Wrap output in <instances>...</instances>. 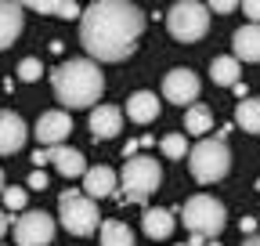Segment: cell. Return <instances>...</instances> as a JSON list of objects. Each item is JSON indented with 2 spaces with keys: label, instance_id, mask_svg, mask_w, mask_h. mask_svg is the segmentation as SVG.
<instances>
[{
  "label": "cell",
  "instance_id": "cell-6",
  "mask_svg": "<svg viewBox=\"0 0 260 246\" xmlns=\"http://www.w3.org/2000/svg\"><path fill=\"white\" fill-rule=\"evenodd\" d=\"M167 25H170V37L181 40V44L203 40V37H206V29H210V8L199 4V0H181V4L170 8Z\"/></svg>",
  "mask_w": 260,
  "mask_h": 246
},
{
  "label": "cell",
  "instance_id": "cell-20",
  "mask_svg": "<svg viewBox=\"0 0 260 246\" xmlns=\"http://www.w3.org/2000/svg\"><path fill=\"white\" fill-rule=\"evenodd\" d=\"M235 123L249 134H260V98H246L235 109Z\"/></svg>",
  "mask_w": 260,
  "mask_h": 246
},
{
  "label": "cell",
  "instance_id": "cell-33",
  "mask_svg": "<svg viewBox=\"0 0 260 246\" xmlns=\"http://www.w3.org/2000/svg\"><path fill=\"white\" fill-rule=\"evenodd\" d=\"M184 246H203V239H199V235H191V239H188Z\"/></svg>",
  "mask_w": 260,
  "mask_h": 246
},
{
  "label": "cell",
  "instance_id": "cell-36",
  "mask_svg": "<svg viewBox=\"0 0 260 246\" xmlns=\"http://www.w3.org/2000/svg\"><path fill=\"white\" fill-rule=\"evenodd\" d=\"M0 246H4V242H0Z\"/></svg>",
  "mask_w": 260,
  "mask_h": 246
},
{
  "label": "cell",
  "instance_id": "cell-21",
  "mask_svg": "<svg viewBox=\"0 0 260 246\" xmlns=\"http://www.w3.org/2000/svg\"><path fill=\"white\" fill-rule=\"evenodd\" d=\"M210 76L220 87H235L239 83V62L235 58H213L210 62Z\"/></svg>",
  "mask_w": 260,
  "mask_h": 246
},
{
  "label": "cell",
  "instance_id": "cell-23",
  "mask_svg": "<svg viewBox=\"0 0 260 246\" xmlns=\"http://www.w3.org/2000/svg\"><path fill=\"white\" fill-rule=\"evenodd\" d=\"M29 8L40 11V15H58V18H76L80 15V8L73 4V0H32Z\"/></svg>",
  "mask_w": 260,
  "mask_h": 246
},
{
  "label": "cell",
  "instance_id": "cell-1",
  "mask_svg": "<svg viewBox=\"0 0 260 246\" xmlns=\"http://www.w3.org/2000/svg\"><path fill=\"white\" fill-rule=\"evenodd\" d=\"M141 33H145V15L126 0H94L87 11H80V44L94 58V66L130 58Z\"/></svg>",
  "mask_w": 260,
  "mask_h": 246
},
{
  "label": "cell",
  "instance_id": "cell-29",
  "mask_svg": "<svg viewBox=\"0 0 260 246\" xmlns=\"http://www.w3.org/2000/svg\"><path fill=\"white\" fill-rule=\"evenodd\" d=\"M239 4H235V0H217V4H213V11L217 15H228V11H235Z\"/></svg>",
  "mask_w": 260,
  "mask_h": 246
},
{
  "label": "cell",
  "instance_id": "cell-35",
  "mask_svg": "<svg viewBox=\"0 0 260 246\" xmlns=\"http://www.w3.org/2000/svg\"><path fill=\"white\" fill-rule=\"evenodd\" d=\"M256 189H260V181H256Z\"/></svg>",
  "mask_w": 260,
  "mask_h": 246
},
{
  "label": "cell",
  "instance_id": "cell-31",
  "mask_svg": "<svg viewBox=\"0 0 260 246\" xmlns=\"http://www.w3.org/2000/svg\"><path fill=\"white\" fill-rule=\"evenodd\" d=\"M4 232H8V218H4V210H0V239H4Z\"/></svg>",
  "mask_w": 260,
  "mask_h": 246
},
{
  "label": "cell",
  "instance_id": "cell-26",
  "mask_svg": "<svg viewBox=\"0 0 260 246\" xmlns=\"http://www.w3.org/2000/svg\"><path fill=\"white\" fill-rule=\"evenodd\" d=\"M0 196H4V206H8V210H25V203H29V192H25V189H15V184H11V189H4Z\"/></svg>",
  "mask_w": 260,
  "mask_h": 246
},
{
  "label": "cell",
  "instance_id": "cell-5",
  "mask_svg": "<svg viewBox=\"0 0 260 246\" xmlns=\"http://www.w3.org/2000/svg\"><path fill=\"white\" fill-rule=\"evenodd\" d=\"M184 228L191 235H199V239H213L224 232L228 225V213H224V203H217L213 196H191L184 203Z\"/></svg>",
  "mask_w": 260,
  "mask_h": 246
},
{
  "label": "cell",
  "instance_id": "cell-17",
  "mask_svg": "<svg viewBox=\"0 0 260 246\" xmlns=\"http://www.w3.org/2000/svg\"><path fill=\"white\" fill-rule=\"evenodd\" d=\"M174 225H177V218H174L170 210H162V206L145 210V218H141V228H145L148 239H170L174 235Z\"/></svg>",
  "mask_w": 260,
  "mask_h": 246
},
{
  "label": "cell",
  "instance_id": "cell-4",
  "mask_svg": "<svg viewBox=\"0 0 260 246\" xmlns=\"http://www.w3.org/2000/svg\"><path fill=\"white\" fill-rule=\"evenodd\" d=\"M162 184V167L152 160V156H130L123 163V174H119V189L126 196V203H145L155 189Z\"/></svg>",
  "mask_w": 260,
  "mask_h": 246
},
{
  "label": "cell",
  "instance_id": "cell-14",
  "mask_svg": "<svg viewBox=\"0 0 260 246\" xmlns=\"http://www.w3.org/2000/svg\"><path fill=\"white\" fill-rule=\"evenodd\" d=\"M119 131H123V112H119L116 105H98V109H90V134H94V138L109 141V138H116Z\"/></svg>",
  "mask_w": 260,
  "mask_h": 246
},
{
  "label": "cell",
  "instance_id": "cell-34",
  "mask_svg": "<svg viewBox=\"0 0 260 246\" xmlns=\"http://www.w3.org/2000/svg\"><path fill=\"white\" fill-rule=\"evenodd\" d=\"M0 192H4V170H0Z\"/></svg>",
  "mask_w": 260,
  "mask_h": 246
},
{
  "label": "cell",
  "instance_id": "cell-10",
  "mask_svg": "<svg viewBox=\"0 0 260 246\" xmlns=\"http://www.w3.org/2000/svg\"><path fill=\"white\" fill-rule=\"evenodd\" d=\"M69 131H73V119H69V112H44L40 119H37V141L40 145H47V148H58L65 138H69Z\"/></svg>",
  "mask_w": 260,
  "mask_h": 246
},
{
  "label": "cell",
  "instance_id": "cell-27",
  "mask_svg": "<svg viewBox=\"0 0 260 246\" xmlns=\"http://www.w3.org/2000/svg\"><path fill=\"white\" fill-rule=\"evenodd\" d=\"M242 15L249 18V25H260V0H246V4H242Z\"/></svg>",
  "mask_w": 260,
  "mask_h": 246
},
{
  "label": "cell",
  "instance_id": "cell-18",
  "mask_svg": "<svg viewBox=\"0 0 260 246\" xmlns=\"http://www.w3.org/2000/svg\"><path fill=\"white\" fill-rule=\"evenodd\" d=\"M232 44H235V62H239V58H242V62H260V25H242V29H235Z\"/></svg>",
  "mask_w": 260,
  "mask_h": 246
},
{
  "label": "cell",
  "instance_id": "cell-22",
  "mask_svg": "<svg viewBox=\"0 0 260 246\" xmlns=\"http://www.w3.org/2000/svg\"><path fill=\"white\" fill-rule=\"evenodd\" d=\"M102 246H134V232L123 221H102Z\"/></svg>",
  "mask_w": 260,
  "mask_h": 246
},
{
  "label": "cell",
  "instance_id": "cell-8",
  "mask_svg": "<svg viewBox=\"0 0 260 246\" xmlns=\"http://www.w3.org/2000/svg\"><path fill=\"white\" fill-rule=\"evenodd\" d=\"M54 239V218L44 210H29L15 221V242L18 246H51Z\"/></svg>",
  "mask_w": 260,
  "mask_h": 246
},
{
  "label": "cell",
  "instance_id": "cell-13",
  "mask_svg": "<svg viewBox=\"0 0 260 246\" xmlns=\"http://www.w3.org/2000/svg\"><path fill=\"white\" fill-rule=\"evenodd\" d=\"M47 163H54L61 177H83V174H87V160H83V152H80V148H69V145L47 148Z\"/></svg>",
  "mask_w": 260,
  "mask_h": 246
},
{
  "label": "cell",
  "instance_id": "cell-32",
  "mask_svg": "<svg viewBox=\"0 0 260 246\" xmlns=\"http://www.w3.org/2000/svg\"><path fill=\"white\" fill-rule=\"evenodd\" d=\"M242 246H260V235H249V239H246Z\"/></svg>",
  "mask_w": 260,
  "mask_h": 246
},
{
  "label": "cell",
  "instance_id": "cell-30",
  "mask_svg": "<svg viewBox=\"0 0 260 246\" xmlns=\"http://www.w3.org/2000/svg\"><path fill=\"white\" fill-rule=\"evenodd\" d=\"M32 163H37V170L47 163V148H37V152H32Z\"/></svg>",
  "mask_w": 260,
  "mask_h": 246
},
{
  "label": "cell",
  "instance_id": "cell-15",
  "mask_svg": "<svg viewBox=\"0 0 260 246\" xmlns=\"http://www.w3.org/2000/svg\"><path fill=\"white\" fill-rule=\"evenodd\" d=\"M22 11H25L22 4L0 0V51H4V47H11V44L18 40V33H22V22H25V15H22Z\"/></svg>",
  "mask_w": 260,
  "mask_h": 246
},
{
  "label": "cell",
  "instance_id": "cell-9",
  "mask_svg": "<svg viewBox=\"0 0 260 246\" xmlns=\"http://www.w3.org/2000/svg\"><path fill=\"white\" fill-rule=\"evenodd\" d=\"M199 76H195L188 66L181 69H170L167 76H162V98L174 102V105H195V98H199Z\"/></svg>",
  "mask_w": 260,
  "mask_h": 246
},
{
  "label": "cell",
  "instance_id": "cell-12",
  "mask_svg": "<svg viewBox=\"0 0 260 246\" xmlns=\"http://www.w3.org/2000/svg\"><path fill=\"white\" fill-rule=\"evenodd\" d=\"M116 184H119V177H116L112 167H87V174H83V196L87 199H105V196L116 192Z\"/></svg>",
  "mask_w": 260,
  "mask_h": 246
},
{
  "label": "cell",
  "instance_id": "cell-11",
  "mask_svg": "<svg viewBox=\"0 0 260 246\" xmlns=\"http://www.w3.org/2000/svg\"><path fill=\"white\" fill-rule=\"evenodd\" d=\"M29 138V127L25 119L11 109H0V156H11V152H18Z\"/></svg>",
  "mask_w": 260,
  "mask_h": 246
},
{
  "label": "cell",
  "instance_id": "cell-16",
  "mask_svg": "<svg viewBox=\"0 0 260 246\" xmlns=\"http://www.w3.org/2000/svg\"><path fill=\"white\" fill-rule=\"evenodd\" d=\"M159 98L152 95V90H138V95H130L126 98V116L134 119V123H152L159 119Z\"/></svg>",
  "mask_w": 260,
  "mask_h": 246
},
{
  "label": "cell",
  "instance_id": "cell-25",
  "mask_svg": "<svg viewBox=\"0 0 260 246\" xmlns=\"http://www.w3.org/2000/svg\"><path fill=\"white\" fill-rule=\"evenodd\" d=\"M44 66H40V58H22L18 62V80L22 83H32V80H40Z\"/></svg>",
  "mask_w": 260,
  "mask_h": 246
},
{
  "label": "cell",
  "instance_id": "cell-2",
  "mask_svg": "<svg viewBox=\"0 0 260 246\" xmlns=\"http://www.w3.org/2000/svg\"><path fill=\"white\" fill-rule=\"evenodd\" d=\"M51 87L65 109H90L105 90V76L90 58H73L51 73Z\"/></svg>",
  "mask_w": 260,
  "mask_h": 246
},
{
  "label": "cell",
  "instance_id": "cell-24",
  "mask_svg": "<svg viewBox=\"0 0 260 246\" xmlns=\"http://www.w3.org/2000/svg\"><path fill=\"white\" fill-rule=\"evenodd\" d=\"M162 152H167L170 160H184V152H188L184 134H167V138H162Z\"/></svg>",
  "mask_w": 260,
  "mask_h": 246
},
{
  "label": "cell",
  "instance_id": "cell-28",
  "mask_svg": "<svg viewBox=\"0 0 260 246\" xmlns=\"http://www.w3.org/2000/svg\"><path fill=\"white\" fill-rule=\"evenodd\" d=\"M25 189L44 192V189H47V174H44V170H32V174H29V181H25Z\"/></svg>",
  "mask_w": 260,
  "mask_h": 246
},
{
  "label": "cell",
  "instance_id": "cell-7",
  "mask_svg": "<svg viewBox=\"0 0 260 246\" xmlns=\"http://www.w3.org/2000/svg\"><path fill=\"white\" fill-rule=\"evenodd\" d=\"M58 218H61V228L69 235H90L98 228V206L83 192L69 189V192L58 196Z\"/></svg>",
  "mask_w": 260,
  "mask_h": 246
},
{
  "label": "cell",
  "instance_id": "cell-3",
  "mask_svg": "<svg viewBox=\"0 0 260 246\" xmlns=\"http://www.w3.org/2000/svg\"><path fill=\"white\" fill-rule=\"evenodd\" d=\"M188 170L195 181L213 184L232 170V152H228V145L220 138H203L195 148H188Z\"/></svg>",
  "mask_w": 260,
  "mask_h": 246
},
{
  "label": "cell",
  "instance_id": "cell-19",
  "mask_svg": "<svg viewBox=\"0 0 260 246\" xmlns=\"http://www.w3.org/2000/svg\"><path fill=\"white\" fill-rule=\"evenodd\" d=\"M206 131H213V112L206 105H188L184 109V134H195V138H203Z\"/></svg>",
  "mask_w": 260,
  "mask_h": 246
}]
</instances>
